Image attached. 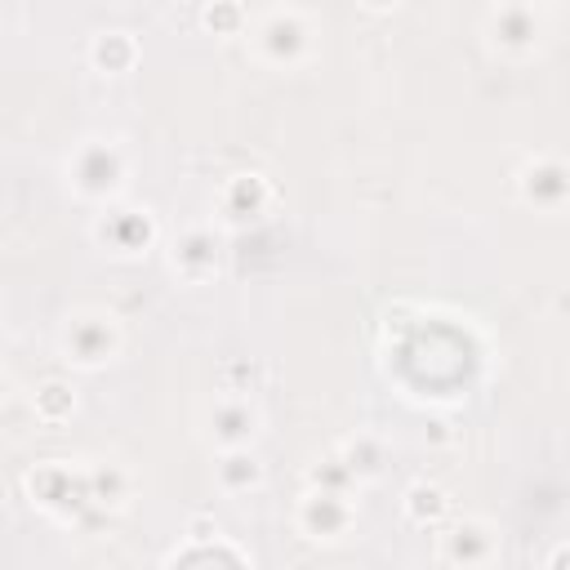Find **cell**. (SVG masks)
<instances>
[{"label":"cell","instance_id":"cell-2","mask_svg":"<svg viewBox=\"0 0 570 570\" xmlns=\"http://www.w3.org/2000/svg\"><path fill=\"white\" fill-rule=\"evenodd\" d=\"M254 49L272 67H294L312 53V27L303 9H267L254 27Z\"/></svg>","mask_w":570,"mask_h":570},{"label":"cell","instance_id":"cell-7","mask_svg":"<svg viewBox=\"0 0 570 570\" xmlns=\"http://www.w3.org/2000/svg\"><path fill=\"white\" fill-rule=\"evenodd\" d=\"M517 187L534 209H557L570 200V165L557 156H539L517 174Z\"/></svg>","mask_w":570,"mask_h":570},{"label":"cell","instance_id":"cell-12","mask_svg":"<svg viewBox=\"0 0 570 570\" xmlns=\"http://www.w3.org/2000/svg\"><path fill=\"white\" fill-rule=\"evenodd\" d=\"M258 481H263V463L249 454V445L245 450H223V459H218V485L227 494H245Z\"/></svg>","mask_w":570,"mask_h":570},{"label":"cell","instance_id":"cell-15","mask_svg":"<svg viewBox=\"0 0 570 570\" xmlns=\"http://www.w3.org/2000/svg\"><path fill=\"white\" fill-rule=\"evenodd\" d=\"M405 508H410L414 521H436V517L445 512V494H441L436 485H414L410 499H405Z\"/></svg>","mask_w":570,"mask_h":570},{"label":"cell","instance_id":"cell-9","mask_svg":"<svg viewBox=\"0 0 570 570\" xmlns=\"http://www.w3.org/2000/svg\"><path fill=\"white\" fill-rule=\"evenodd\" d=\"M169 258H174V272L183 281H191V285L209 281L218 272V236H214V227H187L174 240V254Z\"/></svg>","mask_w":570,"mask_h":570},{"label":"cell","instance_id":"cell-3","mask_svg":"<svg viewBox=\"0 0 570 570\" xmlns=\"http://www.w3.org/2000/svg\"><path fill=\"white\" fill-rule=\"evenodd\" d=\"M67 183L80 196H111L125 183V151L111 138H85L67 160Z\"/></svg>","mask_w":570,"mask_h":570},{"label":"cell","instance_id":"cell-11","mask_svg":"<svg viewBox=\"0 0 570 570\" xmlns=\"http://www.w3.org/2000/svg\"><path fill=\"white\" fill-rule=\"evenodd\" d=\"M218 200H223V214L236 218V223L263 218L267 205H272V183L263 174H236V178L223 183V196Z\"/></svg>","mask_w":570,"mask_h":570},{"label":"cell","instance_id":"cell-4","mask_svg":"<svg viewBox=\"0 0 570 570\" xmlns=\"http://www.w3.org/2000/svg\"><path fill=\"white\" fill-rule=\"evenodd\" d=\"M499 557V534L481 517H463L441 534V561L454 570H485Z\"/></svg>","mask_w":570,"mask_h":570},{"label":"cell","instance_id":"cell-14","mask_svg":"<svg viewBox=\"0 0 570 570\" xmlns=\"http://www.w3.org/2000/svg\"><path fill=\"white\" fill-rule=\"evenodd\" d=\"M94 62L107 67V71L129 67V62H134V40H129L125 31H102V36L94 40Z\"/></svg>","mask_w":570,"mask_h":570},{"label":"cell","instance_id":"cell-1","mask_svg":"<svg viewBox=\"0 0 570 570\" xmlns=\"http://www.w3.org/2000/svg\"><path fill=\"white\" fill-rule=\"evenodd\" d=\"M58 343H62V361L98 370L102 361H111L120 352V325L102 307H80V312H71L62 321V338Z\"/></svg>","mask_w":570,"mask_h":570},{"label":"cell","instance_id":"cell-5","mask_svg":"<svg viewBox=\"0 0 570 570\" xmlns=\"http://www.w3.org/2000/svg\"><path fill=\"white\" fill-rule=\"evenodd\" d=\"M209 432L223 450H245L258 432V405L245 392H227L209 405Z\"/></svg>","mask_w":570,"mask_h":570},{"label":"cell","instance_id":"cell-8","mask_svg":"<svg viewBox=\"0 0 570 570\" xmlns=\"http://www.w3.org/2000/svg\"><path fill=\"white\" fill-rule=\"evenodd\" d=\"M94 236L116 249V254H138L151 245L156 227H151V214L147 209H107L98 223H94Z\"/></svg>","mask_w":570,"mask_h":570},{"label":"cell","instance_id":"cell-13","mask_svg":"<svg viewBox=\"0 0 570 570\" xmlns=\"http://www.w3.org/2000/svg\"><path fill=\"white\" fill-rule=\"evenodd\" d=\"M338 463H343L347 476H379L383 472V445L374 436H356V441L343 445V459Z\"/></svg>","mask_w":570,"mask_h":570},{"label":"cell","instance_id":"cell-6","mask_svg":"<svg viewBox=\"0 0 570 570\" xmlns=\"http://www.w3.org/2000/svg\"><path fill=\"white\" fill-rule=\"evenodd\" d=\"M352 503L338 490H307L298 503V530L307 539H343L352 525Z\"/></svg>","mask_w":570,"mask_h":570},{"label":"cell","instance_id":"cell-10","mask_svg":"<svg viewBox=\"0 0 570 570\" xmlns=\"http://www.w3.org/2000/svg\"><path fill=\"white\" fill-rule=\"evenodd\" d=\"M490 45L503 49V53H521V49H534L539 40V13L525 9V4H503V9H490Z\"/></svg>","mask_w":570,"mask_h":570}]
</instances>
